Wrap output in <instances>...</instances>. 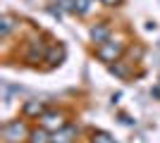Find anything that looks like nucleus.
I'll use <instances>...</instances> for the list:
<instances>
[{"label": "nucleus", "mask_w": 160, "mask_h": 143, "mask_svg": "<svg viewBox=\"0 0 160 143\" xmlns=\"http://www.w3.org/2000/svg\"><path fill=\"white\" fill-rule=\"evenodd\" d=\"M29 134H31V131L27 129V124L22 122V119H12V122H7L5 129H2V136H5L7 143H22Z\"/></svg>", "instance_id": "f257e3e1"}, {"label": "nucleus", "mask_w": 160, "mask_h": 143, "mask_svg": "<svg viewBox=\"0 0 160 143\" xmlns=\"http://www.w3.org/2000/svg\"><path fill=\"white\" fill-rule=\"evenodd\" d=\"M29 143H53V136H48V129H33L29 134Z\"/></svg>", "instance_id": "6e6552de"}, {"label": "nucleus", "mask_w": 160, "mask_h": 143, "mask_svg": "<svg viewBox=\"0 0 160 143\" xmlns=\"http://www.w3.org/2000/svg\"><path fill=\"white\" fill-rule=\"evenodd\" d=\"M46 55H48V48H46V43H41V41H33L31 45H29V50H27V62L36 64V62L46 60Z\"/></svg>", "instance_id": "20e7f679"}, {"label": "nucleus", "mask_w": 160, "mask_h": 143, "mask_svg": "<svg viewBox=\"0 0 160 143\" xmlns=\"http://www.w3.org/2000/svg\"><path fill=\"white\" fill-rule=\"evenodd\" d=\"M74 136H77V129L65 126L60 131H53V143H74Z\"/></svg>", "instance_id": "423d86ee"}, {"label": "nucleus", "mask_w": 160, "mask_h": 143, "mask_svg": "<svg viewBox=\"0 0 160 143\" xmlns=\"http://www.w3.org/2000/svg\"><path fill=\"white\" fill-rule=\"evenodd\" d=\"M100 2H103V5H110V7H115V5H120L122 0H100Z\"/></svg>", "instance_id": "ddd939ff"}, {"label": "nucleus", "mask_w": 160, "mask_h": 143, "mask_svg": "<svg viewBox=\"0 0 160 143\" xmlns=\"http://www.w3.org/2000/svg\"><path fill=\"white\" fill-rule=\"evenodd\" d=\"M93 143H115V138L105 131H96L93 134Z\"/></svg>", "instance_id": "f8f14e48"}, {"label": "nucleus", "mask_w": 160, "mask_h": 143, "mask_svg": "<svg viewBox=\"0 0 160 143\" xmlns=\"http://www.w3.org/2000/svg\"><path fill=\"white\" fill-rule=\"evenodd\" d=\"M62 57H65V48H62V45H53L50 50H48V55H46V60L50 62L53 67H55V64H60Z\"/></svg>", "instance_id": "1a4fd4ad"}, {"label": "nucleus", "mask_w": 160, "mask_h": 143, "mask_svg": "<svg viewBox=\"0 0 160 143\" xmlns=\"http://www.w3.org/2000/svg\"><path fill=\"white\" fill-rule=\"evenodd\" d=\"M110 31H112V29H110V24H105V21H103V24H96V26L91 29V38H93V43L103 45V43L110 38Z\"/></svg>", "instance_id": "39448f33"}, {"label": "nucleus", "mask_w": 160, "mask_h": 143, "mask_svg": "<svg viewBox=\"0 0 160 143\" xmlns=\"http://www.w3.org/2000/svg\"><path fill=\"white\" fill-rule=\"evenodd\" d=\"M24 115H27V117L46 115V107H43V102H41V100H29L27 105H24Z\"/></svg>", "instance_id": "0eeeda50"}, {"label": "nucleus", "mask_w": 160, "mask_h": 143, "mask_svg": "<svg viewBox=\"0 0 160 143\" xmlns=\"http://www.w3.org/2000/svg\"><path fill=\"white\" fill-rule=\"evenodd\" d=\"M41 126L48 131H60L67 126V119L62 112H46V115H41Z\"/></svg>", "instance_id": "7ed1b4c3"}, {"label": "nucleus", "mask_w": 160, "mask_h": 143, "mask_svg": "<svg viewBox=\"0 0 160 143\" xmlns=\"http://www.w3.org/2000/svg\"><path fill=\"white\" fill-rule=\"evenodd\" d=\"M96 0H74V12L77 14H88L93 10Z\"/></svg>", "instance_id": "9d476101"}, {"label": "nucleus", "mask_w": 160, "mask_h": 143, "mask_svg": "<svg viewBox=\"0 0 160 143\" xmlns=\"http://www.w3.org/2000/svg\"><path fill=\"white\" fill-rule=\"evenodd\" d=\"M122 50H124V43H120V41H105L103 45L98 48V57L103 62H108V64H112V62L120 60Z\"/></svg>", "instance_id": "f03ea898"}, {"label": "nucleus", "mask_w": 160, "mask_h": 143, "mask_svg": "<svg viewBox=\"0 0 160 143\" xmlns=\"http://www.w3.org/2000/svg\"><path fill=\"white\" fill-rule=\"evenodd\" d=\"M0 24H2V29H0V34H2V38H7V36H10V31H12V26H14V17L5 14Z\"/></svg>", "instance_id": "9b49d317"}]
</instances>
